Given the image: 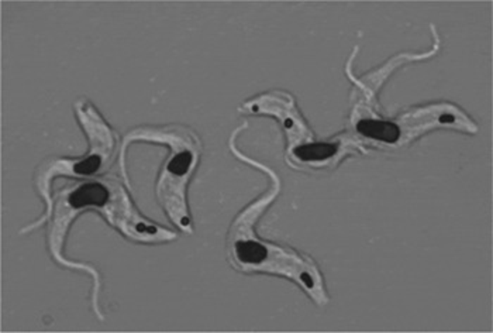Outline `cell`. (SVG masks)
<instances>
[{
    "label": "cell",
    "mask_w": 493,
    "mask_h": 333,
    "mask_svg": "<svg viewBox=\"0 0 493 333\" xmlns=\"http://www.w3.org/2000/svg\"><path fill=\"white\" fill-rule=\"evenodd\" d=\"M358 131L383 143H396L400 137L399 126L393 121L385 120H361L358 123Z\"/></svg>",
    "instance_id": "cell-1"
},
{
    "label": "cell",
    "mask_w": 493,
    "mask_h": 333,
    "mask_svg": "<svg viewBox=\"0 0 493 333\" xmlns=\"http://www.w3.org/2000/svg\"><path fill=\"white\" fill-rule=\"evenodd\" d=\"M108 198L107 189L100 183H87L72 192L69 196V203L73 207H83L87 205L101 206Z\"/></svg>",
    "instance_id": "cell-2"
},
{
    "label": "cell",
    "mask_w": 493,
    "mask_h": 333,
    "mask_svg": "<svg viewBox=\"0 0 493 333\" xmlns=\"http://www.w3.org/2000/svg\"><path fill=\"white\" fill-rule=\"evenodd\" d=\"M338 150L337 143H311L294 148V155L304 161L324 159L334 155Z\"/></svg>",
    "instance_id": "cell-3"
},
{
    "label": "cell",
    "mask_w": 493,
    "mask_h": 333,
    "mask_svg": "<svg viewBox=\"0 0 493 333\" xmlns=\"http://www.w3.org/2000/svg\"><path fill=\"white\" fill-rule=\"evenodd\" d=\"M268 248L256 241H239L237 243V257L245 264H258L265 260Z\"/></svg>",
    "instance_id": "cell-4"
},
{
    "label": "cell",
    "mask_w": 493,
    "mask_h": 333,
    "mask_svg": "<svg viewBox=\"0 0 493 333\" xmlns=\"http://www.w3.org/2000/svg\"><path fill=\"white\" fill-rule=\"evenodd\" d=\"M99 165H100V158H99V157H92V158H89V159H86V161L77 164L76 168H75V171H76L77 174H90V172L96 171Z\"/></svg>",
    "instance_id": "cell-5"
}]
</instances>
